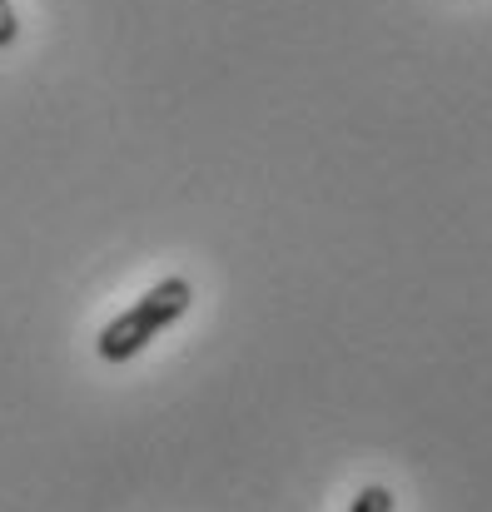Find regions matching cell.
I'll use <instances>...</instances> for the list:
<instances>
[{
    "mask_svg": "<svg viewBox=\"0 0 492 512\" xmlns=\"http://www.w3.org/2000/svg\"><path fill=\"white\" fill-rule=\"evenodd\" d=\"M189 299H194V289H189L184 279H164V284H155L135 309H125V314L95 339L100 363H130L160 329H169V324L189 309Z\"/></svg>",
    "mask_w": 492,
    "mask_h": 512,
    "instance_id": "cell-1",
    "label": "cell"
},
{
    "mask_svg": "<svg viewBox=\"0 0 492 512\" xmlns=\"http://www.w3.org/2000/svg\"><path fill=\"white\" fill-rule=\"evenodd\" d=\"M348 512H393V493H388L383 483H368V488L353 498V508Z\"/></svg>",
    "mask_w": 492,
    "mask_h": 512,
    "instance_id": "cell-2",
    "label": "cell"
},
{
    "mask_svg": "<svg viewBox=\"0 0 492 512\" xmlns=\"http://www.w3.org/2000/svg\"><path fill=\"white\" fill-rule=\"evenodd\" d=\"M15 35H20V20H15L10 0H0V50H10V45H15Z\"/></svg>",
    "mask_w": 492,
    "mask_h": 512,
    "instance_id": "cell-3",
    "label": "cell"
}]
</instances>
